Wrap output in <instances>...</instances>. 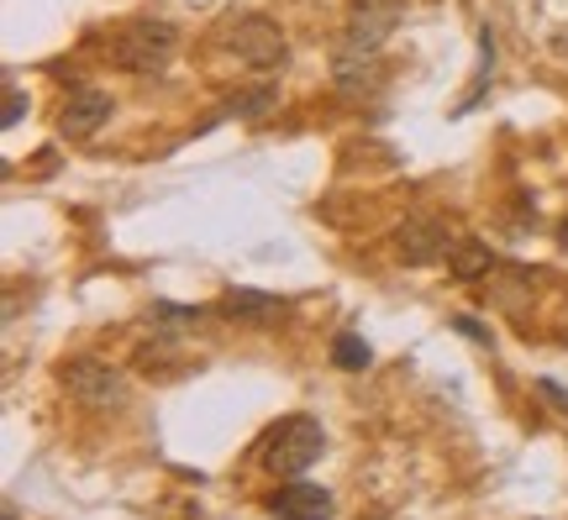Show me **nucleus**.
<instances>
[{
	"instance_id": "9b49d317",
	"label": "nucleus",
	"mask_w": 568,
	"mask_h": 520,
	"mask_svg": "<svg viewBox=\"0 0 568 520\" xmlns=\"http://www.w3.org/2000/svg\"><path fill=\"white\" fill-rule=\"evenodd\" d=\"M447 268H453V279L474 284V279H485L489 268H495V253H489V242L464 237V242H453V247H447Z\"/></svg>"
},
{
	"instance_id": "ddd939ff",
	"label": "nucleus",
	"mask_w": 568,
	"mask_h": 520,
	"mask_svg": "<svg viewBox=\"0 0 568 520\" xmlns=\"http://www.w3.org/2000/svg\"><path fill=\"white\" fill-rule=\"evenodd\" d=\"M374 353H368V341L358 332H337L332 337V368H343V374H364Z\"/></svg>"
},
{
	"instance_id": "f8f14e48",
	"label": "nucleus",
	"mask_w": 568,
	"mask_h": 520,
	"mask_svg": "<svg viewBox=\"0 0 568 520\" xmlns=\"http://www.w3.org/2000/svg\"><path fill=\"white\" fill-rule=\"evenodd\" d=\"M280 105V90L274 84H258V90H243V95H232V101L216 111V116L205 121V126H216V121H226V116H268Z\"/></svg>"
},
{
	"instance_id": "7ed1b4c3",
	"label": "nucleus",
	"mask_w": 568,
	"mask_h": 520,
	"mask_svg": "<svg viewBox=\"0 0 568 520\" xmlns=\"http://www.w3.org/2000/svg\"><path fill=\"white\" fill-rule=\"evenodd\" d=\"M59 384L84 405V410H122L126 405L122 368H111V363H101V358H69L59 368Z\"/></svg>"
},
{
	"instance_id": "2eb2a0df",
	"label": "nucleus",
	"mask_w": 568,
	"mask_h": 520,
	"mask_svg": "<svg viewBox=\"0 0 568 520\" xmlns=\"http://www.w3.org/2000/svg\"><path fill=\"white\" fill-rule=\"evenodd\" d=\"M453 332L468 337V341H479V347H489V326H479L474 316H453Z\"/></svg>"
},
{
	"instance_id": "f257e3e1",
	"label": "nucleus",
	"mask_w": 568,
	"mask_h": 520,
	"mask_svg": "<svg viewBox=\"0 0 568 520\" xmlns=\"http://www.w3.org/2000/svg\"><path fill=\"white\" fill-rule=\"evenodd\" d=\"M322 452H326V431H322V420H311V416H284L264 437V468L280 473V479H301Z\"/></svg>"
},
{
	"instance_id": "f03ea898",
	"label": "nucleus",
	"mask_w": 568,
	"mask_h": 520,
	"mask_svg": "<svg viewBox=\"0 0 568 520\" xmlns=\"http://www.w3.org/2000/svg\"><path fill=\"white\" fill-rule=\"evenodd\" d=\"M174 48H180V32L169 21H132L122 38H116L111 59L126 74H163L169 59H174Z\"/></svg>"
},
{
	"instance_id": "f3484780",
	"label": "nucleus",
	"mask_w": 568,
	"mask_h": 520,
	"mask_svg": "<svg viewBox=\"0 0 568 520\" xmlns=\"http://www.w3.org/2000/svg\"><path fill=\"white\" fill-rule=\"evenodd\" d=\"M558 242H564V247H568V221H564V226H558Z\"/></svg>"
},
{
	"instance_id": "39448f33",
	"label": "nucleus",
	"mask_w": 568,
	"mask_h": 520,
	"mask_svg": "<svg viewBox=\"0 0 568 520\" xmlns=\"http://www.w3.org/2000/svg\"><path fill=\"white\" fill-rule=\"evenodd\" d=\"M400 17H406V0H353L347 6V38L353 48H385V38L400 27Z\"/></svg>"
},
{
	"instance_id": "4468645a",
	"label": "nucleus",
	"mask_w": 568,
	"mask_h": 520,
	"mask_svg": "<svg viewBox=\"0 0 568 520\" xmlns=\"http://www.w3.org/2000/svg\"><path fill=\"white\" fill-rule=\"evenodd\" d=\"M27 111H32V101H27V90H21L17 80H6V116H0V121H6V126H17V121L27 116Z\"/></svg>"
},
{
	"instance_id": "0eeeda50",
	"label": "nucleus",
	"mask_w": 568,
	"mask_h": 520,
	"mask_svg": "<svg viewBox=\"0 0 568 520\" xmlns=\"http://www.w3.org/2000/svg\"><path fill=\"white\" fill-rule=\"evenodd\" d=\"M447 247H453V242H447V226L432 216H410V221H400V232H395V253H400L406 268H426V263L447 258Z\"/></svg>"
},
{
	"instance_id": "423d86ee",
	"label": "nucleus",
	"mask_w": 568,
	"mask_h": 520,
	"mask_svg": "<svg viewBox=\"0 0 568 520\" xmlns=\"http://www.w3.org/2000/svg\"><path fill=\"white\" fill-rule=\"evenodd\" d=\"M264 504H268V516H280V520H332V510H337L332 489H322V483H305V479L280 483Z\"/></svg>"
},
{
	"instance_id": "dca6fc26",
	"label": "nucleus",
	"mask_w": 568,
	"mask_h": 520,
	"mask_svg": "<svg viewBox=\"0 0 568 520\" xmlns=\"http://www.w3.org/2000/svg\"><path fill=\"white\" fill-rule=\"evenodd\" d=\"M537 395H542V400H552L558 410H568V389H558L552 379H537Z\"/></svg>"
},
{
	"instance_id": "1a4fd4ad",
	"label": "nucleus",
	"mask_w": 568,
	"mask_h": 520,
	"mask_svg": "<svg viewBox=\"0 0 568 520\" xmlns=\"http://www.w3.org/2000/svg\"><path fill=\"white\" fill-rule=\"evenodd\" d=\"M105 121H111V95H105V90H95V84H84V90H74V95L63 101L59 132L69 142H84V137H95Z\"/></svg>"
},
{
	"instance_id": "6e6552de",
	"label": "nucleus",
	"mask_w": 568,
	"mask_h": 520,
	"mask_svg": "<svg viewBox=\"0 0 568 520\" xmlns=\"http://www.w3.org/2000/svg\"><path fill=\"white\" fill-rule=\"evenodd\" d=\"M226 320H237V326H253V332H268V326H280L290 316V305L280 295H268V289H226L222 305H216Z\"/></svg>"
},
{
	"instance_id": "20e7f679",
	"label": "nucleus",
	"mask_w": 568,
	"mask_h": 520,
	"mask_svg": "<svg viewBox=\"0 0 568 520\" xmlns=\"http://www.w3.org/2000/svg\"><path fill=\"white\" fill-rule=\"evenodd\" d=\"M226 48L243 63H253V69H280L284 63V32L280 21L264 17V11H247V17L232 21L226 27Z\"/></svg>"
},
{
	"instance_id": "9d476101",
	"label": "nucleus",
	"mask_w": 568,
	"mask_h": 520,
	"mask_svg": "<svg viewBox=\"0 0 568 520\" xmlns=\"http://www.w3.org/2000/svg\"><path fill=\"white\" fill-rule=\"evenodd\" d=\"M332 84H337L343 95H368V90L379 84V53H374V48H353V42H343L337 59H332Z\"/></svg>"
}]
</instances>
